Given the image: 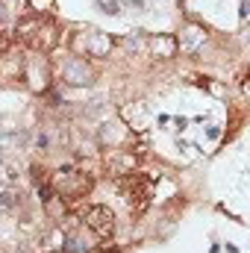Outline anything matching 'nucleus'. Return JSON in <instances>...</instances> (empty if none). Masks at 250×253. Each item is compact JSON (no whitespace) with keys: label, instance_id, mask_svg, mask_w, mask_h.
Wrapping results in <instances>:
<instances>
[{"label":"nucleus","instance_id":"nucleus-11","mask_svg":"<svg viewBox=\"0 0 250 253\" xmlns=\"http://www.w3.org/2000/svg\"><path fill=\"white\" fill-rule=\"evenodd\" d=\"M62 251L65 253H91V245H85L80 233H71V236H65Z\"/></svg>","mask_w":250,"mask_h":253},{"label":"nucleus","instance_id":"nucleus-9","mask_svg":"<svg viewBox=\"0 0 250 253\" xmlns=\"http://www.w3.org/2000/svg\"><path fill=\"white\" fill-rule=\"evenodd\" d=\"M126 138H129V126L126 124L106 121L100 126V144L103 147H121V144H126Z\"/></svg>","mask_w":250,"mask_h":253},{"label":"nucleus","instance_id":"nucleus-14","mask_svg":"<svg viewBox=\"0 0 250 253\" xmlns=\"http://www.w3.org/2000/svg\"><path fill=\"white\" fill-rule=\"evenodd\" d=\"M62 245H65V236H62V230L56 227V230L47 236V248H53V251H56V248H62Z\"/></svg>","mask_w":250,"mask_h":253},{"label":"nucleus","instance_id":"nucleus-16","mask_svg":"<svg viewBox=\"0 0 250 253\" xmlns=\"http://www.w3.org/2000/svg\"><path fill=\"white\" fill-rule=\"evenodd\" d=\"M3 18H6V9H3V3H0V24H3Z\"/></svg>","mask_w":250,"mask_h":253},{"label":"nucleus","instance_id":"nucleus-3","mask_svg":"<svg viewBox=\"0 0 250 253\" xmlns=\"http://www.w3.org/2000/svg\"><path fill=\"white\" fill-rule=\"evenodd\" d=\"M59 77H62V83L68 85H91L94 83V68L85 62L83 56H65L62 65H59Z\"/></svg>","mask_w":250,"mask_h":253},{"label":"nucleus","instance_id":"nucleus-10","mask_svg":"<svg viewBox=\"0 0 250 253\" xmlns=\"http://www.w3.org/2000/svg\"><path fill=\"white\" fill-rule=\"evenodd\" d=\"M150 53L156 59H174L180 50H177V36L174 33H159L150 39Z\"/></svg>","mask_w":250,"mask_h":253},{"label":"nucleus","instance_id":"nucleus-2","mask_svg":"<svg viewBox=\"0 0 250 253\" xmlns=\"http://www.w3.org/2000/svg\"><path fill=\"white\" fill-rule=\"evenodd\" d=\"M21 74H24V80H27V85L36 91V94H44L47 88H50V80H53V71H50V62H47V56L44 53H30L24 65H21Z\"/></svg>","mask_w":250,"mask_h":253},{"label":"nucleus","instance_id":"nucleus-12","mask_svg":"<svg viewBox=\"0 0 250 253\" xmlns=\"http://www.w3.org/2000/svg\"><path fill=\"white\" fill-rule=\"evenodd\" d=\"M124 118H135V126H132V129H141V124H144V103L126 106V109H124Z\"/></svg>","mask_w":250,"mask_h":253},{"label":"nucleus","instance_id":"nucleus-4","mask_svg":"<svg viewBox=\"0 0 250 253\" xmlns=\"http://www.w3.org/2000/svg\"><path fill=\"white\" fill-rule=\"evenodd\" d=\"M50 189L59 197H85V191L91 189V177L83 171H65V174L59 171Z\"/></svg>","mask_w":250,"mask_h":253},{"label":"nucleus","instance_id":"nucleus-8","mask_svg":"<svg viewBox=\"0 0 250 253\" xmlns=\"http://www.w3.org/2000/svg\"><path fill=\"white\" fill-rule=\"evenodd\" d=\"M56 42H59V33H56V27L53 24H39V30L30 36V47L36 50V53H50L53 47H56Z\"/></svg>","mask_w":250,"mask_h":253},{"label":"nucleus","instance_id":"nucleus-13","mask_svg":"<svg viewBox=\"0 0 250 253\" xmlns=\"http://www.w3.org/2000/svg\"><path fill=\"white\" fill-rule=\"evenodd\" d=\"M30 9H33L36 15H47V12L56 9V0H30Z\"/></svg>","mask_w":250,"mask_h":253},{"label":"nucleus","instance_id":"nucleus-6","mask_svg":"<svg viewBox=\"0 0 250 253\" xmlns=\"http://www.w3.org/2000/svg\"><path fill=\"white\" fill-rule=\"evenodd\" d=\"M106 168L115 177H126L135 171V153L132 150H121V147H109L106 150Z\"/></svg>","mask_w":250,"mask_h":253},{"label":"nucleus","instance_id":"nucleus-15","mask_svg":"<svg viewBox=\"0 0 250 253\" xmlns=\"http://www.w3.org/2000/svg\"><path fill=\"white\" fill-rule=\"evenodd\" d=\"M200 85H206V88H209L215 97H224V94H227V88H224L221 83H212V80H200Z\"/></svg>","mask_w":250,"mask_h":253},{"label":"nucleus","instance_id":"nucleus-1","mask_svg":"<svg viewBox=\"0 0 250 253\" xmlns=\"http://www.w3.org/2000/svg\"><path fill=\"white\" fill-rule=\"evenodd\" d=\"M115 47L112 36L109 33H100V30H91V33H77L71 39V50L74 56H94V59H103L109 56Z\"/></svg>","mask_w":250,"mask_h":253},{"label":"nucleus","instance_id":"nucleus-5","mask_svg":"<svg viewBox=\"0 0 250 253\" xmlns=\"http://www.w3.org/2000/svg\"><path fill=\"white\" fill-rule=\"evenodd\" d=\"M83 221H85V227H88L97 239H109V236L115 233V215H112L109 206H91Z\"/></svg>","mask_w":250,"mask_h":253},{"label":"nucleus","instance_id":"nucleus-7","mask_svg":"<svg viewBox=\"0 0 250 253\" xmlns=\"http://www.w3.org/2000/svg\"><path fill=\"white\" fill-rule=\"evenodd\" d=\"M203 42H206V30L200 24H186L180 30V36H177V50L191 56V53H197L203 47Z\"/></svg>","mask_w":250,"mask_h":253}]
</instances>
